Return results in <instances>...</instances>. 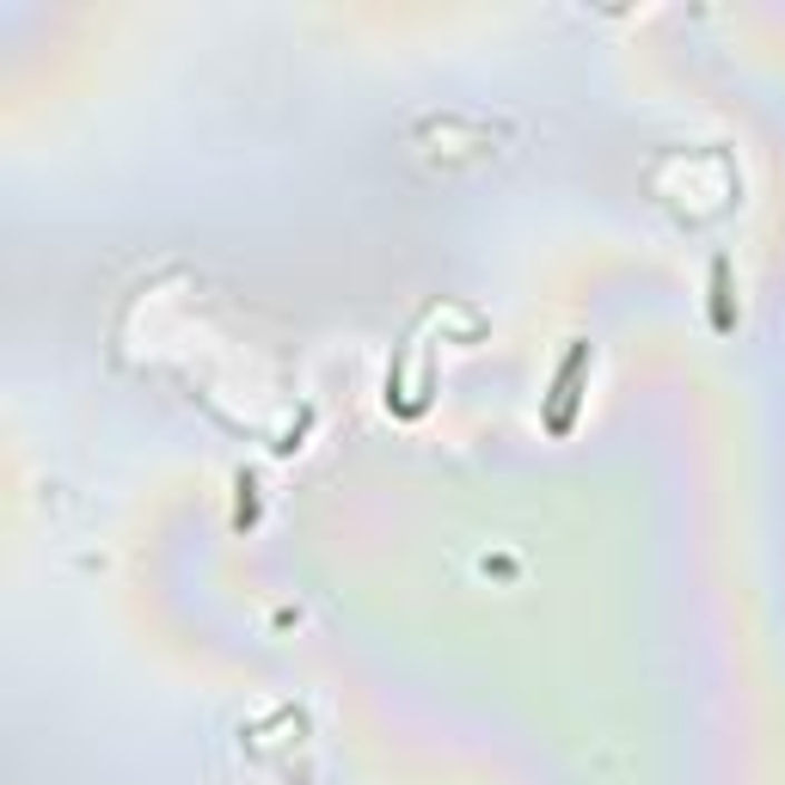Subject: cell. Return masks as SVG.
<instances>
[{"label":"cell","instance_id":"6da1fadb","mask_svg":"<svg viewBox=\"0 0 785 785\" xmlns=\"http://www.w3.org/2000/svg\"><path fill=\"white\" fill-rule=\"evenodd\" d=\"M577 369H583V350H571V356H565V369H559V400H552V412H547V424L552 430H571V386H577Z\"/></svg>","mask_w":785,"mask_h":785},{"label":"cell","instance_id":"7a4b0ae2","mask_svg":"<svg viewBox=\"0 0 785 785\" xmlns=\"http://www.w3.org/2000/svg\"><path fill=\"white\" fill-rule=\"evenodd\" d=\"M712 276H718V295H724V264H712ZM712 320H718V332H730V307H724V301H718V313H712Z\"/></svg>","mask_w":785,"mask_h":785}]
</instances>
